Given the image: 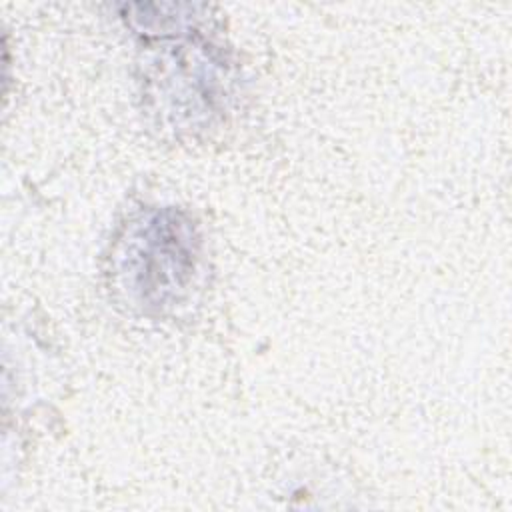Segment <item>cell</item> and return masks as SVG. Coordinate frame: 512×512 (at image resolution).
<instances>
[{"mask_svg": "<svg viewBox=\"0 0 512 512\" xmlns=\"http://www.w3.org/2000/svg\"><path fill=\"white\" fill-rule=\"evenodd\" d=\"M198 254L196 228L182 212L152 210L128 230L118 254V274L136 304L144 310H164L190 288Z\"/></svg>", "mask_w": 512, "mask_h": 512, "instance_id": "obj_1", "label": "cell"}]
</instances>
